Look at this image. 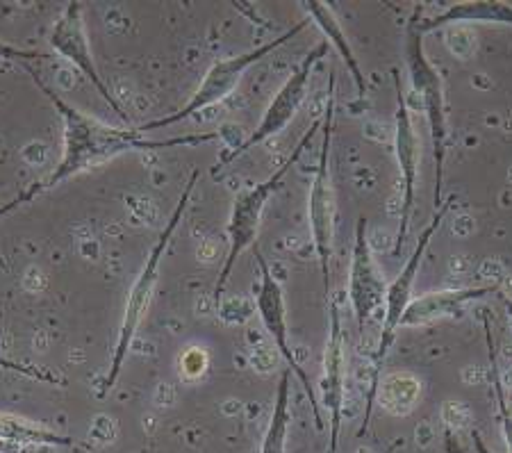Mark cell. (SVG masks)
<instances>
[{"mask_svg": "<svg viewBox=\"0 0 512 453\" xmlns=\"http://www.w3.org/2000/svg\"><path fill=\"white\" fill-rule=\"evenodd\" d=\"M289 424H292V372H283L278 381L274 408H271L269 426L264 431L260 453H285Z\"/></svg>", "mask_w": 512, "mask_h": 453, "instance_id": "cell-19", "label": "cell"}, {"mask_svg": "<svg viewBox=\"0 0 512 453\" xmlns=\"http://www.w3.org/2000/svg\"><path fill=\"white\" fill-rule=\"evenodd\" d=\"M444 212H447V203H442V208L435 210L433 219L428 221V226L424 230H421V237H419V242L415 246V251H412V255L406 260V265H403V269L399 271V276H396L385 290L383 326H381V335H378V344H376V351H374V365H371V383H369L367 401H365V417H362V426L358 431V438L367 435V431H369L371 413H374V403H376V390H378V383H381V378H383V367H385L387 353H390V349L394 347L396 333H399V328H401V319H403V315H406V310H408L410 301H412V287H415V280H417V274L421 269V262H424V255L428 251V246H431L435 233L442 226Z\"/></svg>", "mask_w": 512, "mask_h": 453, "instance_id": "cell-4", "label": "cell"}, {"mask_svg": "<svg viewBox=\"0 0 512 453\" xmlns=\"http://www.w3.org/2000/svg\"><path fill=\"white\" fill-rule=\"evenodd\" d=\"M308 23H310L308 19H301L292 30H285L283 35L276 37L274 41H267V44L255 46L253 51H246V53H239L235 57H224V60H217L208 69V73L203 76L201 85L196 87V92L189 96V101L183 107H180V110L169 114V117L148 121V123H144V126H139L137 130L142 135H146V133H153V130L176 126V123L187 121L189 117H194V114L221 103L239 85V80L244 78L246 71L255 67V64H258L260 60H264V57H267L269 53H274V51H278V48H283L287 41H292L301 30L308 28Z\"/></svg>", "mask_w": 512, "mask_h": 453, "instance_id": "cell-7", "label": "cell"}, {"mask_svg": "<svg viewBox=\"0 0 512 453\" xmlns=\"http://www.w3.org/2000/svg\"><path fill=\"white\" fill-rule=\"evenodd\" d=\"M424 383L410 372L383 374L376 390V401L392 417H408L417 408Z\"/></svg>", "mask_w": 512, "mask_h": 453, "instance_id": "cell-17", "label": "cell"}, {"mask_svg": "<svg viewBox=\"0 0 512 453\" xmlns=\"http://www.w3.org/2000/svg\"><path fill=\"white\" fill-rule=\"evenodd\" d=\"M51 46L57 55L64 57L66 62H71L82 76L92 82L96 92L101 94L103 101L112 107V112L117 114L121 121H128L126 110L119 105V101L112 94V89L105 85V80L96 69L92 48H89V37L85 30V19H82V3H78V0L66 3L60 19L55 21L53 32H51Z\"/></svg>", "mask_w": 512, "mask_h": 453, "instance_id": "cell-12", "label": "cell"}, {"mask_svg": "<svg viewBox=\"0 0 512 453\" xmlns=\"http://www.w3.org/2000/svg\"><path fill=\"white\" fill-rule=\"evenodd\" d=\"M253 249H255V260H258V269H260V285H258V292H255V308H258V317L262 321L264 331L269 333L271 342L276 344L278 353L285 358L289 372H294V376L301 381L303 390L310 399L312 415H315V426L321 431V428H324V419H321L317 390L312 387L308 374H305V369L299 365V360H296L294 349L289 347L287 306H285L283 285H280V280L274 276V271L269 269L267 258H264L258 246H253Z\"/></svg>", "mask_w": 512, "mask_h": 453, "instance_id": "cell-9", "label": "cell"}, {"mask_svg": "<svg viewBox=\"0 0 512 453\" xmlns=\"http://www.w3.org/2000/svg\"><path fill=\"white\" fill-rule=\"evenodd\" d=\"M483 328H485V340H487V360H490V378H492V390H494V399H497L499 406V417H501V431H503V440H506V449L512 453V410L508 406V397H506V385H503V378L499 372V356H497V347H494V335H492V326L490 319H483Z\"/></svg>", "mask_w": 512, "mask_h": 453, "instance_id": "cell-20", "label": "cell"}, {"mask_svg": "<svg viewBox=\"0 0 512 453\" xmlns=\"http://www.w3.org/2000/svg\"><path fill=\"white\" fill-rule=\"evenodd\" d=\"M474 23H485V26H510L512 28V5L503 0H465V3H453L447 10L431 16V19H419L415 14V26L426 35L437 28H453V26H474Z\"/></svg>", "mask_w": 512, "mask_h": 453, "instance_id": "cell-15", "label": "cell"}, {"mask_svg": "<svg viewBox=\"0 0 512 453\" xmlns=\"http://www.w3.org/2000/svg\"><path fill=\"white\" fill-rule=\"evenodd\" d=\"M472 442H474L476 453H492L490 449H487V444H485V440L481 438V433H478V431H472Z\"/></svg>", "mask_w": 512, "mask_h": 453, "instance_id": "cell-25", "label": "cell"}, {"mask_svg": "<svg viewBox=\"0 0 512 453\" xmlns=\"http://www.w3.org/2000/svg\"><path fill=\"white\" fill-rule=\"evenodd\" d=\"M326 53H328V44L324 39V41H319V44L303 57V62L292 73H289V78L283 82V85H280L276 96L271 98L269 107L264 110L262 119H260L258 126H255L253 133L246 137L242 144L235 146L224 160H221V167H226V164L237 160L239 155L249 153L253 146H258L262 142H267V139L283 133V130L296 117V112L301 110L305 96H308L312 73H315L317 64L324 60Z\"/></svg>", "mask_w": 512, "mask_h": 453, "instance_id": "cell-8", "label": "cell"}, {"mask_svg": "<svg viewBox=\"0 0 512 453\" xmlns=\"http://www.w3.org/2000/svg\"><path fill=\"white\" fill-rule=\"evenodd\" d=\"M32 78H35L37 87L44 92V96L51 101L55 112L60 114L62 128H64V144H62V158L55 164L51 174L39 178L37 183L23 189V192L5 203L0 208V217L10 214L14 210L23 208L37 199V196L51 192V189L60 187L66 180L73 176L85 174V171L98 167V164H105L114 158H119L123 153H135V151H164V148H176V146H194V144H205L217 139L219 133H208V135H189V137H171V139H148L146 135L139 133L137 128H117L110 126V123H103L94 117H89L78 107L66 103L64 98L46 85L35 71H32Z\"/></svg>", "mask_w": 512, "mask_h": 453, "instance_id": "cell-1", "label": "cell"}, {"mask_svg": "<svg viewBox=\"0 0 512 453\" xmlns=\"http://www.w3.org/2000/svg\"><path fill=\"white\" fill-rule=\"evenodd\" d=\"M503 306H506V317H508V326L512 331V299H508V296H503Z\"/></svg>", "mask_w": 512, "mask_h": 453, "instance_id": "cell-26", "label": "cell"}, {"mask_svg": "<svg viewBox=\"0 0 512 453\" xmlns=\"http://www.w3.org/2000/svg\"><path fill=\"white\" fill-rule=\"evenodd\" d=\"M30 60H48V55L41 51H30V48L7 44V41H0V62H30Z\"/></svg>", "mask_w": 512, "mask_h": 453, "instance_id": "cell-22", "label": "cell"}, {"mask_svg": "<svg viewBox=\"0 0 512 453\" xmlns=\"http://www.w3.org/2000/svg\"><path fill=\"white\" fill-rule=\"evenodd\" d=\"M406 64L410 73V82L415 94L421 101V110L426 114L428 135H431L433 162H435V196L433 208H442L444 192V162H447V144H449V119H447V101H444V85L440 71L428 60L424 48V35L415 26L412 16L408 35H406Z\"/></svg>", "mask_w": 512, "mask_h": 453, "instance_id": "cell-5", "label": "cell"}, {"mask_svg": "<svg viewBox=\"0 0 512 453\" xmlns=\"http://www.w3.org/2000/svg\"><path fill=\"white\" fill-rule=\"evenodd\" d=\"M0 440L19 444V447H76V440L69 435L55 433L51 428L30 422V419L0 413Z\"/></svg>", "mask_w": 512, "mask_h": 453, "instance_id": "cell-18", "label": "cell"}, {"mask_svg": "<svg viewBox=\"0 0 512 453\" xmlns=\"http://www.w3.org/2000/svg\"><path fill=\"white\" fill-rule=\"evenodd\" d=\"M0 453H30V449L19 447V444H10V442L0 440Z\"/></svg>", "mask_w": 512, "mask_h": 453, "instance_id": "cell-24", "label": "cell"}, {"mask_svg": "<svg viewBox=\"0 0 512 453\" xmlns=\"http://www.w3.org/2000/svg\"><path fill=\"white\" fill-rule=\"evenodd\" d=\"M301 7L305 10V19L315 23V26L324 32L326 44L333 46L337 55L342 57L346 71L351 73V78L355 82V92H358V98L362 101L367 94V78L360 69L358 57H355L351 41H349V37H346V32L342 30V23L335 16L333 7H330L328 3H321V0H303Z\"/></svg>", "mask_w": 512, "mask_h": 453, "instance_id": "cell-16", "label": "cell"}, {"mask_svg": "<svg viewBox=\"0 0 512 453\" xmlns=\"http://www.w3.org/2000/svg\"><path fill=\"white\" fill-rule=\"evenodd\" d=\"M401 447H403V440H392L390 447H387L383 453H396Z\"/></svg>", "mask_w": 512, "mask_h": 453, "instance_id": "cell-27", "label": "cell"}, {"mask_svg": "<svg viewBox=\"0 0 512 453\" xmlns=\"http://www.w3.org/2000/svg\"><path fill=\"white\" fill-rule=\"evenodd\" d=\"M387 283L374 262V253L369 246L367 219L360 217L355 224V240L351 249V267H349V303L360 331L383 308Z\"/></svg>", "mask_w": 512, "mask_h": 453, "instance_id": "cell-13", "label": "cell"}, {"mask_svg": "<svg viewBox=\"0 0 512 453\" xmlns=\"http://www.w3.org/2000/svg\"><path fill=\"white\" fill-rule=\"evenodd\" d=\"M0 162H3V158H0Z\"/></svg>", "mask_w": 512, "mask_h": 453, "instance_id": "cell-28", "label": "cell"}, {"mask_svg": "<svg viewBox=\"0 0 512 453\" xmlns=\"http://www.w3.org/2000/svg\"><path fill=\"white\" fill-rule=\"evenodd\" d=\"M394 89H396V112H394V153L399 162L401 174V214H399V233L394 242V258H399L401 249L406 246L412 226V214H415V194H417V178H419V162H421V142L417 137L415 123L406 101V94L401 89L399 71H392Z\"/></svg>", "mask_w": 512, "mask_h": 453, "instance_id": "cell-10", "label": "cell"}, {"mask_svg": "<svg viewBox=\"0 0 512 453\" xmlns=\"http://www.w3.org/2000/svg\"><path fill=\"white\" fill-rule=\"evenodd\" d=\"M497 285H476V287H458V290H437L426 292L410 301L406 315L401 319V328L428 326L435 321L458 317L465 312L469 303L481 301L485 296L497 294Z\"/></svg>", "mask_w": 512, "mask_h": 453, "instance_id": "cell-14", "label": "cell"}, {"mask_svg": "<svg viewBox=\"0 0 512 453\" xmlns=\"http://www.w3.org/2000/svg\"><path fill=\"white\" fill-rule=\"evenodd\" d=\"M319 408L328 413V447L326 453L340 451V433L346 401V335L337 301L328 299V340L324 351V369L319 381Z\"/></svg>", "mask_w": 512, "mask_h": 453, "instance_id": "cell-11", "label": "cell"}, {"mask_svg": "<svg viewBox=\"0 0 512 453\" xmlns=\"http://www.w3.org/2000/svg\"><path fill=\"white\" fill-rule=\"evenodd\" d=\"M335 130V80L330 76L328 101L324 110V123H321V146L317 171L312 178L308 196V224L312 244H315L317 262L324 280L326 299H330V280H333V253H335V189L333 174H330V148H333Z\"/></svg>", "mask_w": 512, "mask_h": 453, "instance_id": "cell-6", "label": "cell"}, {"mask_svg": "<svg viewBox=\"0 0 512 453\" xmlns=\"http://www.w3.org/2000/svg\"><path fill=\"white\" fill-rule=\"evenodd\" d=\"M321 123H324V114L317 121H312V126L305 130V135L299 139V144L294 146V151L287 155V160L280 164L278 169H274V174L269 178H264L262 183L253 185L244 192L237 194V199L233 201V210H230V219L226 226V235H228V253L224 260V267L219 271L217 285H214V303H221L224 299V292L228 287L230 274L237 265V260L242 255L253 249L255 240H258V230H260V221H262V212L267 208V203L271 196L276 194V189L283 183V178L287 176L289 169H294V164L299 162L305 148L312 142L317 130H321Z\"/></svg>", "mask_w": 512, "mask_h": 453, "instance_id": "cell-2", "label": "cell"}, {"mask_svg": "<svg viewBox=\"0 0 512 453\" xmlns=\"http://www.w3.org/2000/svg\"><path fill=\"white\" fill-rule=\"evenodd\" d=\"M0 369H3V372L26 376V378H35V381H41V383H53V385L62 383L60 378L51 372H46V369L35 367V365H26V362H16V360H10L5 356H0Z\"/></svg>", "mask_w": 512, "mask_h": 453, "instance_id": "cell-21", "label": "cell"}, {"mask_svg": "<svg viewBox=\"0 0 512 453\" xmlns=\"http://www.w3.org/2000/svg\"><path fill=\"white\" fill-rule=\"evenodd\" d=\"M442 444H444V451H447V453H467V449L462 447V442L458 440V435L453 433L451 428H447V431H444Z\"/></svg>", "mask_w": 512, "mask_h": 453, "instance_id": "cell-23", "label": "cell"}, {"mask_svg": "<svg viewBox=\"0 0 512 453\" xmlns=\"http://www.w3.org/2000/svg\"><path fill=\"white\" fill-rule=\"evenodd\" d=\"M196 183H198V171H194V174L189 176V183L185 185L183 196H180V199H178L176 210L171 212L167 226H164V230L160 233L158 242L153 244V249H151V253H148V258L144 262L142 271H139V276L135 278V283H132V287H130L128 301H126V310H123V321H121V328H119V335H117V344H114L110 372H107L105 381H103V390L105 392H110L112 387L117 385L119 376L123 372V365H126V360L130 356L132 342H135L139 326H142L146 312H148V308H151V301H153V294H155V285H158V276H160V267H162L164 253H167V249H169L173 233H176L180 224H183V217H185V212H187L189 199H192V194H194Z\"/></svg>", "mask_w": 512, "mask_h": 453, "instance_id": "cell-3", "label": "cell"}]
</instances>
